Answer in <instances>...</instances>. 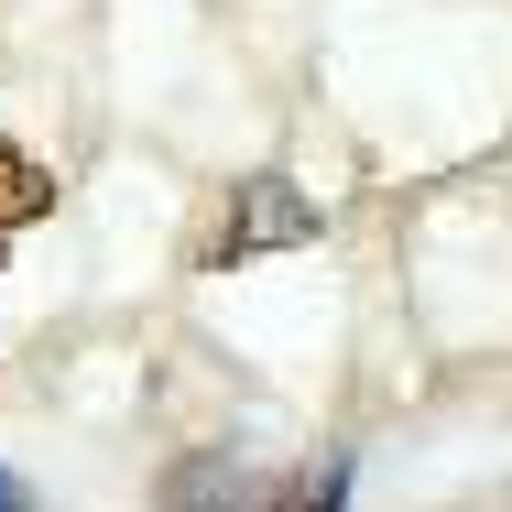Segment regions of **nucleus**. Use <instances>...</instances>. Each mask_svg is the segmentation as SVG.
<instances>
[{"mask_svg": "<svg viewBox=\"0 0 512 512\" xmlns=\"http://www.w3.org/2000/svg\"><path fill=\"white\" fill-rule=\"evenodd\" d=\"M164 512H349V458L327 447L306 469H262L240 447H197V458H175Z\"/></svg>", "mask_w": 512, "mask_h": 512, "instance_id": "nucleus-1", "label": "nucleus"}, {"mask_svg": "<svg viewBox=\"0 0 512 512\" xmlns=\"http://www.w3.org/2000/svg\"><path fill=\"white\" fill-rule=\"evenodd\" d=\"M316 229V197L306 186H284V175H240V186H218L197 207V229H186V273H240V262H262V251H306Z\"/></svg>", "mask_w": 512, "mask_h": 512, "instance_id": "nucleus-2", "label": "nucleus"}, {"mask_svg": "<svg viewBox=\"0 0 512 512\" xmlns=\"http://www.w3.org/2000/svg\"><path fill=\"white\" fill-rule=\"evenodd\" d=\"M33 218H55V164H33L22 142H0V240L33 229Z\"/></svg>", "mask_w": 512, "mask_h": 512, "instance_id": "nucleus-3", "label": "nucleus"}, {"mask_svg": "<svg viewBox=\"0 0 512 512\" xmlns=\"http://www.w3.org/2000/svg\"><path fill=\"white\" fill-rule=\"evenodd\" d=\"M0 512H33V480L22 469H0Z\"/></svg>", "mask_w": 512, "mask_h": 512, "instance_id": "nucleus-4", "label": "nucleus"}]
</instances>
